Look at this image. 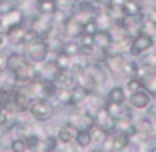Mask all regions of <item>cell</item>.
<instances>
[{
    "label": "cell",
    "mask_w": 156,
    "mask_h": 152,
    "mask_svg": "<svg viewBox=\"0 0 156 152\" xmlns=\"http://www.w3.org/2000/svg\"><path fill=\"white\" fill-rule=\"evenodd\" d=\"M54 102L50 98H32L30 100V106H28V110H30V116H32L36 122H46V120H50L54 116Z\"/></svg>",
    "instance_id": "obj_1"
},
{
    "label": "cell",
    "mask_w": 156,
    "mask_h": 152,
    "mask_svg": "<svg viewBox=\"0 0 156 152\" xmlns=\"http://www.w3.org/2000/svg\"><path fill=\"white\" fill-rule=\"evenodd\" d=\"M22 52L26 54L28 62L38 64V62H42V60H46L50 56V46H48V42H46L44 38H36V40H32L30 44L22 46Z\"/></svg>",
    "instance_id": "obj_2"
},
{
    "label": "cell",
    "mask_w": 156,
    "mask_h": 152,
    "mask_svg": "<svg viewBox=\"0 0 156 152\" xmlns=\"http://www.w3.org/2000/svg\"><path fill=\"white\" fill-rule=\"evenodd\" d=\"M134 130H136L140 136H144L146 140L156 142V114L148 110L146 114L134 118Z\"/></svg>",
    "instance_id": "obj_3"
},
{
    "label": "cell",
    "mask_w": 156,
    "mask_h": 152,
    "mask_svg": "<svg viewBox=\"0 0 156 152\" xmlns=\"http://www.w3.org/2000/svg\"><path fill=\"white\" fill-rule=\"evenodd\" d=\"M100 150H112V152H124L130 150V138L128 134L122 132V130H114L106 136V140L102 142Z\"/></svg>",
    "instance_id": "obj_4"
},
{
    "label": "cell",
    "mask_w": 156,
    "mask_h": 152,
    "mask_svg": "<svg viewBox=\"0 0 156 152\" xmlns=\"http://www.w3.org/2000/svg\"><path fill=\"white\" fill-rule=\"evenodd\" d=\"M28 26L32 28V30L40 38H46V34L54 28V18H52L50 14H40V12H36V14H32V16H30Z\"/></svg>",
    "instance_id": "obj_5"
},
{
    "label": "cell",
    "mask_w": 156,
    "mask_h": 152,
    "mask_svg": "<svg viewBox=\"0 0 156 152\" xmlns=\"http://www.w3.org/2000/svg\"><path fill=\"white\" fill-rule=\"evenodd\" d=\"M124 54H116V52H106L104 60H102V66L106 68V72L114 76V78H122L124 76Z\"/></svg>",
    "instance_id": "obj_6"
},
{
    "label": "cell",
    "mask_w": 156,
    "mask_h": 152,
    "mask_svg": "<svg viewBox=\"0 0 156 152\" xmlns=\"http://www.w3.org/2000/svg\"><path fill=\"white\" fill-rule=\"evenodd\" d=\"M154 38L148 36L144 32H138L136 36H132V42H130V48H128V54L132 58H138V56H142L144 52H148L150 48H154Z\"/></svg>",
    "instance_id": "obj_7"
},
{
    "label": "cell",
    "mask_w": 156,
    "mask_h": 152,
    "mask_svg": "<svg viewBox=\"0 0 156 152\" xmlns=\"http://www.w3.org/2000/svg\"><path fill=\"white\" fill-rule=\"evenodd\" d=\"M10 76H12V82L14 84H18V86H26V84H30L32 80L38 78L36 64H34V62H26V64H22L18 70H14Z\"/></svg>",
    "instance_id": "obj_8"
},
{
    "label": "cell",
    "mask_w": 156,
    "mask_h": 152,
    "mask_svg": "<svg viewBox=\"0 0 156 152\" xmlns=\"http://www.w3.org/2000/svg\"><path fill=\"white\" fill-rule=\"evenodd\" d=\"M94 124L100 126L104 132L110 134V132H114V130H116V118L108 112L106 106H100V108L96 110V114H94Z\"/></svg>",
    "instance_id": "obj_9"
},
{
    "label": "cell",
    "mask_w": 156,
    "mask_h": 152,
    "mask_svg": "<svg viewBox=\"0 0 156 152\" xmlns=\"http://www.w3.org/2000/svg\"><path fill=\"white\" fill-rule=\"evenodd\" d=\"M62 32H64L66 38H78L80 34L84 32V24L80 22V20H78L72 12H70V14H66V18H64V24H62Z\"/></svg>",
    "instance_id": "obj_10"
},
{
    "label": "cell",
    "mask_w": 156,
    "mask_h": 152,
    "mask_svg": "<svg viewBox=\"0 0 156 152\" xmlns=\"http://www.w3.org/2000/svg\"><path fill=\"white\" fill-rule=\"evenodd\" d=\"M76 132H78V126L74 124V122H70V120L62 122V124L58 126V132H56L58 142L60 144H74L76 142Z\"/></svg>",
    "instance_id": "obj_11"
},
{
    "label": "cell",
    "mask_w": 156,
    "mask_h": 152,
    "mask_svg": "<svg viewBox=\"0 0 156 152\" xmlns=\"http://www.w3.org/2000/svg\"><path fill=\"white\" fill-rule=\"evenodd\" d=\"M128 104L132 106V110H148L152 104V94H148L144 88L138 92H130Z\"/></svg>",
    "instance_id": "obj_12"
},
{
    "label": "cell",
    "mask_w": 156,
    "mask_h": 152,
    "mask_svg": "<svg viewBox=\"0 0 156 152\" xmlns=\"http://www.w3.org/2000/svg\"><path fill=\"white\" fill-rule=\"evenodd\" d=\"M26 62H28V58H26V54H24L22 50L8 52V54H6V72L12 74L14 70H18L20 66L26 64Z\"/></svg>",
    "instance_id": "obj_13"
},
{
    "label": "cell",
    "mask_w": 156,
    "mask_h": 152,
    "mask_svg": "<svg viewBox=\"0 0 156 152\" xmlns=\"http://www.w3.org/2000/svg\"><path fill=\"white\" fill-rule=\"evenodd\" d=\"M56 86L58 88H70L72 90L74 86H76V76H74L72 70H60V74L56 76Z\"/></svg>",
    "instance_id": "obj_14"
},
{
    "label": "cell",
    "mask_w": 156,
    "mask_h": 152,
    "mask_svg": "<svg viewBox=\"0 0 156 152\" xmlns=\"http://www.w3.org/2000/svg\"><path fill=\"white\" fill-rule=\"evenodd\" d=\"M106 100L108 102H118V104H126V88L116 84L106 92Z\"/></svg>",
    "instance_id": "obj_15"
},
{
    "label": "cell",
    "mask_w": 156,
    "mask_h": 152,
    "mask_svg": "<svg viewBox=\"0 0 156 152\" xmlns=\"http://www.w3.org/2000/svg\"><path fill=\"white\" fill-rule=\"evenodd\" d=\"M112 44V36L108 30H96L94 32V46L100 48V50H108Z\"/></svg>",
    "instance_id": "obj_16"
},
{
    "label": "cell",
    "mask_w": 156,
    "mask_h": 152,
    "mask_svg": "<svg viewBox=\"0 0 156 152\" xmlns=\"http://www.w3.org/2000/svg\"><path fill=\"white\" fill-rule=\"evenodd\" d=\"M60 50L64 52V54H68L70 58H74V56L80 54V40H78V38H64Z\"/></svg>",
    "instance_id": "obj_17"
},
{
    "label": "cell",
    "mask_w": 156,
    "mask_h": 152,
    "mask_svg": "<svg viewBox=\"0 0 156 152\" xmlns=\"http://www.w3.org/2000/svg\"><path fill=\"white\" fill-rule=\"evenodd\" d=\"M78 146V150L80 148H90L92 146V134H90V128H78L76 132V142H74Z\"/></svg>",
    "instance_id": "obj_18"
},
{
    "label": "cell",
    "mask_w": 156,
    "mask_h": 152,
    "mask_svg": "<svg viewBox=\"0 0 156 152\" xmlns=\"http://www.w3.org/2000/svg\"><path fill=\"white\" fill-rule=\"evenodd\" d=\"M52 60L56 62V66H58L60 70H70L72 68V58H70L68 54H64L62 50H56V52H52Z\"/></svg>",
    "instance_id": "obj_19"
},
{
    "label": "cell",
    "mask_w": 156,
    "mask_h": 152,
    "mask_svg": "<svg viewBox=\"0 0 156 152\" xmlns=\"http://www.w3.org/2000/svg\"><path fill=\"white\" fill-rule=\"evenodd\" d=\"M56 10H58V6H56V0H36V12L54 16Z\"/></svg>",
    "instance_id": "obj_20"
},
{
    "label": "cell",
    "mask_w": 156,
    "mask_h": 152,
    "mask_svg": "<svg viewBox=\"0 0 156 152\" xmlns=\"http://www.w3.org/2000/svg\"><path fill=\"white\" fill-rule=\"evenodd\" d=\"M142 84H144V90L148 94H152V98H156V70H150L148 74H144Z\"/></svg>",
    "instance_id": "obj_21"
},
{
    "label": "cell",
    "mask_w": 156,
    "mask_h": 152,
    "mask_svg": "<svg viewBox=\"0 0 156 152\" xmlns=\"http://www.w3.org/2000/svg\"><path fill=\"white\" fill-rule=\"evenodd\" d=\"M88 128H90V134H92V146L96 144V146L100 148V146H102V142L106 140V136H108V132H104V130H102L100 126H96L94 122H92Z\"/></svg>",
    "instance_id": "obj_22"
},
{
    "label": "cell",
    "mask_w": 156,
    "mask_h": 152,
    "mask_svg": "<svg viewBox=\"0 0 156 152\" xmlns=\"http://www.w3.org/2000/svg\"><path fill=\"white\" fill-rule=\"evenodd\" d=\"M24 142H26V148H28V150H40L42 136L38 132H30V130H28V132L24 134Z\"/></svg>",
    "instance_id": "obj_23"
},
{
    "label": "cell",
    "mask_w": 156,
    "mask_h": 152,
    "mask_svg": "<svg viewBox=\"0 0 156 152\" xmlns=\"http://www.w3.org/2000/svg\"><path fill=\"white\" fill-rule=\"evenodd\" d=\"M116 130H122V132L130 134L134 132V116H122V118H116Z\"/></svg>",
    "instance_id": "obj_24"
},
{
    "label": "cell",
    "mask_w": 156,
    "mask_h": 152,
    "mask_svg": "<svg viewBox=\"0 0 156 152\" xmlns=\"http://www.w3.org/2000/svg\"><path fill=\"white\" fill-rule=\"evenodd\" d=\"M88 88H84V86H80V84H76V86L72 88V106H80L84 100H86V96H88Z\"/></svg>",
    "instance_id": "obj_25"
},
{
    "label": "cell",
    "mask_w": 156,
    "mask_h": 152,
    "mask_svg": "<svg viewBox=\"0 0 156 152\" xmlns=\"http://www.w3.org/2000/svg\"><path fill=\"white\" fill-rule=\"evenodd\" d=\"M40 150H48V152L58 150V136H56V134H46V136H42Z\"/></svg>",
    "instance_id": "obj_26"
},
{
    "label": "cell",
    "mask_w": 156,
    "mask_h": 152,
    "mask_svg": "<svg viewBox=\"0 0 156 152\" xmlns=\"http://www.w3.org/2000/svg\"><path fill=\"white\" fill-rule=\"evenodd\" d=\"M124 12L130 16H142V2L138 0H126L124 2Z\"/></svg>",
    "instance_id": "obj_27"
},
{
    "label": "cell",
    "mask_w": 156,
    "mask_h": 152,
    "mask_svg": "<svg viewBox=\"0 0 156 152\" xmlns=\"http://www.w3.org/2000/svg\"><path fill=\"white\" fill-rule=\"evenodd\" d=\"M96 24H98V30H110V26H112V18L106 14V10H102V12H98L96 16Z\"/></svg>",
    "instance_id": "obj_28"
},
{
    "label": "cell",
    "mask_w": 156,
    "mask_h": 152,
    "mask_svg": "<svg viewBox=\"0 0 156 152\" xmlns=\"http://www.w3.org/2000/svg\"><path fill=\"white\" fill-rule=\"evenodd\" d=\"M144 84H142V78L140 76H130L126 78V92H138V90H142Z\"/></svg>",
    "instance_id": "obj_29"
},
{
    "label": "cell",
    "mask_w": 156,
    "mask_h": 152,
    "mask_svg": "<svg viewBox=\"0 0 156 152\" xmlns=\"http://www.w3.org/2000/svg\"><path fill=\"white\" fill-rule=\"evenodd\" d=\"M140 32L148 34V36H152L156 40V22H152V20L144 18L142 16V24H140Z\"/></svg>",
    "instance_id": "obj_30"
},
{
    "label": "cell",
    "mask_w": 156,
    "mask_h": 152,
    "mask_svg": "<svg viewBox=\"0 0 156 152\" xmlns=\"http://www.w3.org/2000/svg\"><path fill=\"white\" fill-rule=\"evenodd\" d=\"M144 66H148L150 70H156V50H148V52H144L142 54V60H140Z\"/></svg>",
    "instance_id": "obj_31"
},
{
    "label": "cell",
    "mask_w": 156,
    "mask_h": 152,
    "mask_svg": "<svg viewBox=\"0 0 156 152\" xmlns=\"http://www.w3.org/2000/svg\"><path fill=\"white\" fill-rule=\"evenodd\" d=\"M8 150H12V152H28V148H26L24 138H14V140H10Z\"/></svg>",
    "instance_id": "obj_32"
},
{
    "label": "cell",
    "mask_w": 156,
    "mask_h": 152,
    "mask_svg": "<svg viewBox=\"0 0 156 152\" xmlns=\"http://www.w3.org/2000/svg\"><path fill=\"white\" fill-rule=\"evenodd\" d=\"M12 120H14V114H12V112L6 110V108H0V128H6Z\"/></svg>",
    "instance_id": "obj_33"
},
{
    "label": "cell",
    "mask_w": 156,
    "mask_h": 152,
    "mask_svg": "<svg viewBox=\"0 0 156 152\" xmlns=\"http://www.w3.org/2000/svg\"><path fill=\"white\" fill-rule=\"evenodd\" d=\"M96 30H98L96 18H90V20H86V22H84V32H88V34H94Z\"/></svg>",
    "instance_id": "obj_34"
},
{
    "label": "cell",
    "mask_w": 156,
    "mask_h": 152,
    "mask_svg": "<svg viewBox=\"0 0 156 152\" xmlns=\"http://www.w3.org/2000/svg\"><path fill=\"white\" fill-rule=\"evenodd\" d=\"M0 72H6V54H0Z\"/></svg>",
    "instance_id": "obj_35"
},
{
    "label": "cell",
    "mask_w": 156,
    "mask_h": 152,
    "mask_svg": "<svg viewBox=\"0 0 156 152\" xmlns=\"http://www.w3.org/2000/svg\"><path fill=\"white\" fill-rule=\"evenodd\" d=\"M4 38H6V36H4V34H0V48L4 46Z\"/></svg>",
    "instance_id": "obj_36"
},
{
    "label": "cell",
    "mask_w": 156,
    "mask_h": 152,
    "mask_svg": "<svg viewBox=\"0 0 156 152\" xmlns=\"http://www.w3.org/2000/svg\"><path fill=\"white\" fill-rule=\"evenodd\" d=\"M88 2H96V0H88Z\"/></svg>",
    "instance_id": "obj_37"
},
{
    "label": "cell",
    "mask_w": 156,
    "mask_h": 152,
    "mask_svg": "<svg viewBox=\"0 0 156 152\" xmlns=\"http://www.w3.org/2000/svg\"><path fill=\"white\" fill-rule=\"evenodd\" d=\"M2 74H4V72H0V78H2Z\"/></svg>",
    "instance_id": "obj_38"
},
{
    "label": "cell",
    "mask_w": 156,
    "mask_h": 152,
    "mask_svg": "<svg viewBox=\"0 0 156 152\" xmlns=\"http://www.w3.org/2000/svg\"><path fill=\"white\" fill-rule=\"evenodd\" d=\"M0 140H2V134H0Z\"/></svg>",
    "instance_id": "obj_39"
}]
</instances>
